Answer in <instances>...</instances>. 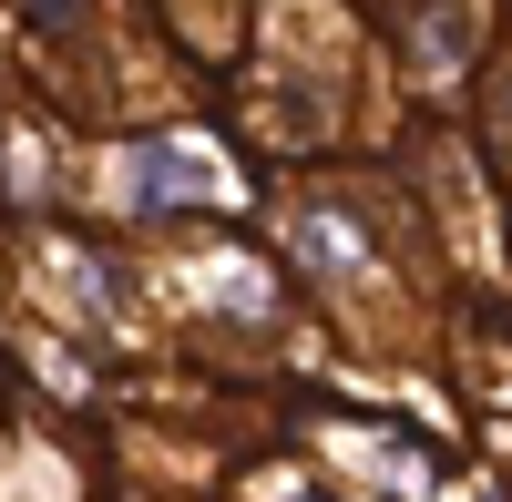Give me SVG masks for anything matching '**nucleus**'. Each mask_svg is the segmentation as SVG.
<instances>
[{"instance_id":"1","label":"nucleus","mask_w":512,"mask_h":502,"mask_svg":"<svg viewBox=\"0 0 512 502\" xmlns=\"http://www.w3.org/2000/svg\"><path fill=\"white\" fill-rule=\"evenodd\" d=\"M123 195H134V216H175V205L216 195V164H205V144H154V154H134Z\"/></svg>"}]
</instances>
